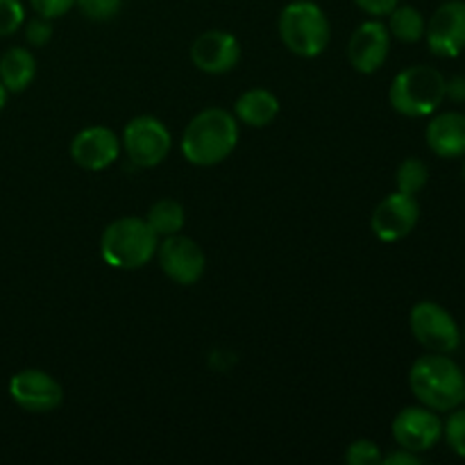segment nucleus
<instances>
[{"mask_svg":"<svg viewBox=\"0 0 465 465\" xmlns=\"http://www.w3.org/2000/svg\"><path fill=\"white\" fill-rule=\"evenodd\" d=\"M239 121L227 109L212 107L193 116L182 134V154L195 166H216L234 153Z\"/></svg>","mask_w":465,"mask_h":465,"instance_id":"f257e3e1","label":"nucleus"},{"mask_svg":"<svg viewBox=\"0 0 465 465\" xmlns=\"http://www.w3.org/2000/svg\"><path fill=\"white\" fill-rule=\"evenodd\" d=\"M409 386L422 407H430L434 411H452L461 407L465 375L461 366L448 354L430 352L411 366Z\"/></svg>","mask_w":465,"mask_h":465,"instance_id":"f03ea898","label":"nucleus"},{"mask_svg":"<svg viewBox=\"0 0 465 465\" xmlns=\"http://www.w3.org/2000/svg\"><path fill=\"white\" fill-rule=\"evenodd\" d=\"M159 236L145 218L125 216L109 223L100 239V257L116 271H136L153 262Z\"/></svg>","mask_w":465,"mask_h":465,"instance_id":"7ed1b4c3","label":"nucleus"},{"mask_svg":"<svg viewBox=\"0 0 465 465\" xmlns=\"http://www.w3.org/2000/svg\"><path fill=\"white\" fill-rule=\"evenodd\" d=\"M445 100V75L434 66H409L395 75L389 89V103L409 118L431 116Z\"/></svg>","mask_w":465,"mask_h":465,"instance_id":"20e7f679","label":"nucleus"},{"mask_svg":"<svg viewBox=\"0 0 465 465\" xmlns=\"http://www.w3.org/2000/svg\"><path fill=\"white\" fill-rule=\"evenodd\" d=\"M280 39L298 57H318L330 44V21L312 0H295L286 5L277 21Z\"/></svg>","mask_w":465,"mask_h":465,"instance_id":"39448f33","label":"nucleus"},{"mask_svg":"<svg viewBox=\"0 0 465 465\" xmlns=\"http://www.w3.org/2000/svg\"><path fill=\"white\" fill-rule=\"evenodd\" d=\"M409 325H411L413 339L430 352L452 354L461 345V330L452 313L430 300L418 302L411 309Z\"/></svg>","mask_w":465,"mask_h":465,"instance_id":"423d86ee","label":"nucleus"},{"mask_svg":"<svg viewBox=\"0 0 465 465\" xmlns=\"http://www.w3.org/2000/svg\"><path fill=\"white\" fill-rule=\"evenodd\" d=\"M123 148L134 166L154 168L171 153V132L159 118L136 116L123 130Z\"/></svg>","mask_w":465,"mask_h":465,"instance_id":"0eeeda50","label":"nucleus"},{"mask_svg":"<svg viewBox=\"0 0 465 465\" xmlns=\"http://www.w3.org/2000/svg\"><path fill=\"white\" fill-rule=\"evenodd\" d=\"M393 439L409 452H430L443 439V420L430 407H407L395 416Z\"/></svg>","mask_w":465,"mask_h":465,"instance_id":"6e6552de","label":"nucleus"},{"mask_svg":"<svg viewBox=\"0 0 465 465\" xmlns=\"http://www.w3.org/2000/svg\"><path fill=\"white\" fill-rule=\"evenodd\" d=\"M9 395L23 411L30 413H50L64 402V391L59 381L36 368L16 372L9 380Z\"/></svg>","mask_w":465,"mask_h":465,"instance_id":"1a4fd4ad","label":"nucleus"},{"mask_svg":"<svg viewBox=\"0 0 465 465\" xmlns=\"http://www.w3.org/2000/svg\"><path fill=\"white\" fill-rule=\"evenodd\" d=\"M420 221V204L416 195L407 193H391L381 200L371 216V230L375 232L377 239L386 243L402 241L404 236L411 234Z\"/></svg>","mask_w":465,"mask_h":465,"instance_id":"9d476101","label":"nucleus"},{"mask_svg":"<svg viewBox=\"0 0 465 465\" xmlns=\"http://www.w3.org/2000/svg\"><path fill=\"white\" fill-rule=\"evenodd\" d=\"M425 39L436 57H459L465 50V0L440 5L427 23Z\"/></svg>","mask_w":465,"mask_h":465,"instance_id":"9b49d317","label":"nucleus"},{"mask_svg":"<svg viewBox=\"0 0 465 465\" xmlns=\"http://www.w3.org/2000/svg\"><path fill=\"white\" fill-rule=\"evenodd\" d=\"M157 257L159 266L166 272L168 280H173L175 284L182 286L195 284V282L204 275V266H207L203 248H200L193 239L182 234L166 236V239L159 243Z\"/></svg>","mask_w":465,"mask_h":465,"instance_id":"f8f14e48","label":"nucleus"},{"mask_svg":"<svg viewBox=\"0 0 465 465\" xmlns=\"http://www.w3.org/2000/svg\"><path fill=\"white\" fill-rule=\"evenodd\" d=\"M391 50V32L384 23L366 21L352 32L348 41V59L354 71L371 75L384 66Z\"/></svg>","mask_w":465,"mask_h":465,"instance_id":"ddd939ff","label":"nucleus"},{"mask_svg":"<svg viewBox=\"0 0 465 465\" xmlns=\"http://www.w3.org/2000/svg\"><path fill=\"white\" fill-rule=\"evenodd\" d=\"M241 59V45L234 35L223 30H207L191 45V62L209 75H223L236 68Z\"/></svg>","mask_w":465,"mask_h":465,"instance_id":"4468645a","label":"nucleus"},{"mask_svg":"<svg viewBox=\"0 0 465 465\" xmlns=\"http://www.w3.org/2000/svg\"><path fill=\"white\" fill-rule=\"evenodd\" d=\"M71 157L84 171H104L121 157V139L109 127H86L71 141Z\"/></svg>","mask_w":465,"mask_h":465,"instance_id":"2eb2a0df","label":"nucleus"},{"mask_svg":"<svg viewBox=\"0 0 465 465\" xmlns=\"http://www.w3.org/2000/svg\"><path fill=\"white\" fill-rule=\"evenodd\" d=\"M427 145L436 157L457 159L465 157V114L443 112L436 114L425 130Z\"/></svg>","mask_w":465,"mask_h":465,"instance_id":"dca6fc26","label":"nucleus"},{"mask_svg":"<svg viewBox=\"0 0 465 465\" xmlns=\"http://www.w3.org/2000/svg\"><path fill=\"white\" fill-rule=\"evenodd\" d=\"M234 114L245 125L266 127L280 114V100L268 89H250L243 95H239L234 104Z\"/></svg>","mask_w":465,"mask_h":465,"instance_id":"f3484780","label":"nucleus"},{"mask_svg":"<svg viewBox=\"0 0 465 465\" xmlns=\"http://www.w3.org/2000/svg\"><path fill=\"white\" fill-rule=\"evenodd\" d=\"M36 75V59L27 48H9L0 57V82L7 94H21Z\"/></svg>","mask_w":465,"mask_h":465,"instance_id":"a211bd4d","label":"nucleus"},{"mask_svg":"<svg viewBox=\"0 0 465 465\" xmlns=\"http://www.w3.org/2000/svg\"><path fill=\"white\" fill-rule=\"evenodd\" d=\"M389 32L402 44H416L425 36L427 21L420 14V9L411 7V5H398L393 12L389 14Z\"/></svg>","mask_w":465,"mask_h":465,"instance_id":"6ab92c4d","label":"nucleus"},{"mask_svg":"<svg viewBox=\"0 0 465 465\" xmlns=\"http://www.w3.org/2000/svg\"><path fill=\"white\" fill-rule=\"evenodd\" d=\"M145 221H148V225L153 227V232L159 236V239L180 234L182 227H184L186 223L184 207H182L177 200H171V198L159 200V203H154L153 207H150Z\"/></svg>","mask_w":465,"mask_h":465,"instance_id":"aec40b11","label":"nucleus"},{"mask_svg":"<svg viewBox=\"0 0 465 465\" xmlns=\"http://www.w3.org/2000/svg\"><path fill=\"white\" fill-rule=\"evenodd\" d=\"M430 182V168L422 159L409 157L400 163L398 175H395V184H398L400 193L418 195Z\"/></svg>","mask_w":465,"mask_h":465,"instance_id":"412c9836","label":"nucleus"},{"mask_svg":"<svg viewBox=\"0 0 465 465\" xmlns=\"http://www.w3.org/2000/svg\"><path fill=\"white\" fill-rule=\"evenodd\" d=\"M443 439L457 457L465 459V407L452 409L450 418L443 422Z\"/></svg>","mask_w":465,"mask_h":465,"instance_id":"4be33fe9","label":"nucleus"},{"mask_svg":"<svg viewBox=\"0 0 465 465\" xmlns=\"http://www.w3.org/2000/svg\"><path fill=\"white\" fill-rule=\"evenodd\" d=\"M345 461L350 465H381V450L372 440H354L345 452Z\"/></svg>","mask_w":465,"mask_h":465,"instance_id":"5701e85b","label":"nucleus"},{"mask_svg":"<svg viewBox=\"0 0 465 465\" xmlns=\"http://www.w3.org/2000/svg\"><path fill=\"white\" fill-rule=\"evenodd\" d=\"M25 21L21 0H0V36H9Z\"/></svg>","mask_w":465,"mask_h":465,"instance_id":"b1692460","label":"nucleus"},{"mask_svg":"<svg viewBox=\"0 0 465 465\" xmlns=\"http://www.w3.org/2000/svg\"><path fill=\"white\" fill-rule=\"evenodd\" d=\"M75 5L91 21H109L121 12L123 0H75Z\"/></svg>","mask_w":465,"mask_h":465,"instance_id":"393cba45","label":"nucleus"},{"mask_svg":"<svg viewBox=\"0 0 465 465\" xmlns=\"http://www.w3.org/2000/svg\"><path fill=\"white\" fill-rule=\"evenodd\" d=\"M50 36H53V25H50V18L39 16L25 25L27 44L36 45V48H41V45L48 44Z\"/></svg>","mask_w":465,"mask_h":465,"instance_id":"a878e982","label":"nucleus"},{"mask_svg":"<svg viewBox=\"0 0 465 465\" xmlns=\"http://www.w3.org/2000/svg\"><path fill=\"white\" fill-rule=\"evenodd\" d=\"M32 9L44 18H59L75 5V0H30Z\"/></svg>","mask_w":465,"mask_h":465,"instance_id":"bb28decb","label":"nucleus"},{"mask_svg":"<svg viewBox=\"0 0 465 465\" xmlns=\"http://www.w3.org/2000/svg\"><path fill=\"white\" fill-rule=\"evenodd\" d=\"M359 5V9H363L371 16H389L395 7L400 5V0H354Z\"/></svg>","mask_w":465,"mask_h":465,"instance_id":"cd10ccee","label":"nucleus"},{"mask_svg":"<svg viewBox=\"0 0 465 465\" xmlns=\"http://www.w3.org/2000/svg\"><path fill=\"white\" fill-rule=\"evenodd\" d=\"M384 465H420V457L416 452H409V450L400 448L398 452H391L386 457H381Z\"/></svg>","mask_w":465,"mask_h":465,"instance_id":"c85d7f7f","label":"nucleus"},{"mask_svg":"<svg viewBox=\"0 0 465 465\" xmlns=\"http://www.w3.org/2000/svg\"><path fill=\"white\" fill-rule=\"evenodd\" d=\"M445 98H450L452 103H465V75L445 80Z\"/></svg>","mask_w":465,"mask_h":465,"instance_id":"c756f323","label":"nucleus"},{"mask_svg":"<svg viewBox=\"0 0 465 465\" xmlns=\"http://www.w3.org/2000/svg\"><path fill=\"white\" fill-rule=\"evenodd\" d=\"M5 103H7V89H5L3 82H0V112H3Z\"/></svg>","mask_w":465,"mask_h":465,"instance_id":"7c9ffc66","label":"nucleus"},{"mask_svg":"<svg viewBox=\"0 0 465 465\" xmlns=\"http://www.w3.org/2000/svg\"><path fill=\"white\" fill-rule=\"evenodd\" d=\"M461 343H465V325H463V330H461Z\"/></svg>","mask_w":465,"mask_h":465,"instance_id":"2f4dec72","label":"nucleus"},{"mask_svg":"<svg viewBox=\"0 0 465 465\" xmlns=\"http://www.w3.org/2000/svg\"><path fill=\"white\" fill-rule=\"evenodd\" d=\"M461 404L465 407V393H463V400H461Z\"/></svg>","mask_w":465,"mask_h":465,"instance_id":"473e14b6","label":"nucleus"},{"mask_svg":"<svg viewBox=\"0 0 465 465\" xmlns=\"http://www.w3.org/2000/svg\"><path fill=\"white\" fill-rule=\"evenodd\" d=\"M463 180H465V166H463Z\"/></svg>","mask_w":465,"mask_h":465,"instance_id":"72a5a7b5","label":"nucleus"}]
</instances>
